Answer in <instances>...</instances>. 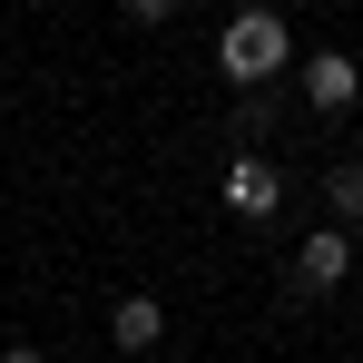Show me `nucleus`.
<instances>
[{
	"instance_id": "nucleus-8",
	"label": "nucleus",
	"mask_w": 363,
	"mask_h": 363,
	"mask_svg": "<svg viewBox=\"0 0 363 363\" xmlns=\"http://www.w3.org/2000/svg\"><path fill=\"white\" fill-rule=\"evenodd\" d=\"M0 363H50V354H40V344H0Z\"/></svg>"
},
{
	"instance_id": "nucleus-2",
	"label": "nucleus",
	"mask_w": 363,
	"mask_h": 363,
	"mask_svg": "<svg viewBox=\"0 0 363 363\" xmlns=\"http://www.w3.org/2000/svg\"><path fill=\"white\" fill-rule=\"evenodd\" d=\"M344 275H354V226H314L295 245V295H334Z\"/></svg>"
},
{
	"instance_id": "nucleus-3",
	"label": "nucleus",
	"mask_w": 363,
	"mask_h": 363,
	"mask_svg": "<svg viewBox=\"0 0 363 363\" xmlns=\"http://www.w3.org/2000/svg\"><path fill=\"white\" fill-rule=\"evenodd\" d=\"M285 206V177L265 167V157H226V216H245V226H265Z\"/></svg>"
},
{
	"instance_id": "nucleus-6",
	"label": "nucleus",
	"mask_w": 363,
	"mask_h": 363,
	"mask_svg": "<svg viewBox=\"0 0 363 363\" xmlns=\"http://www.w3.org/2000/svg\"><path fill=\"white\" fill-rule=\"evenodd\" d=\"M324 206H334V226H363V157H344L324 177Z\"/></svg>"
},
{
	"instance_id": "nucleus-4",
	"label": "nucleus",
	"mask_w": 363,
	"mask_h": 363,
	"mask_svg": "<svg viewBox=\"0 0 363 363\" xmlns=\"http://www.w3.org/2000/svg\"><path fill=\"white\" fill-rule=\"evenodd\" d=\"M363 99V69L344 60V50H314V60H304V108H314V118H324V108H354Z\"/></svg>"
},
{
	"instance_id": "nucleus-1",
	"label": "nucleus",
	"mask_w": 363,
	"mask_h": 363,
	"mask_svg": "<svg viewBox=\"0 0 363 363\" xmlns=\"http://www.w3.org/2000/svg\"><path fill=\"white\" fill-rule=\"evenodd\" d=\"M285 60H295V30H285V10H236V20L216 30V69H226V89H265Z\"/></svg>"
},
{
	"instance_id": "nucleus-7",
	"label": "nucleus",
	"mask_w": 363,
	"mask_h": 363,
	"mask_svg": "<svg viewBox=\"0 0 363 363\" xmlns=\"http://www.w3.org/2000/svg\"><path fill=\"white\" fill-rule=\"evenodd\" d=\"M128 20H177V0H128Z\"/></svg>"
},
{
	"instance_id": "nucleus-5",
	"label": "nucleus",
	"mask_w": 363,
	"mask_h": 363,
	"mask_svg": "<svg viewBox=\"0 0 363 363\" xmlns=\"http://www.w3.org/2000/svg\"><path fill=\"white\" fill-rule=\"evenodd\" d=\"M108 344H118V354H157V344H167V314H157V295H118V314H108Z\"/></svg>"
}]
</instances>
